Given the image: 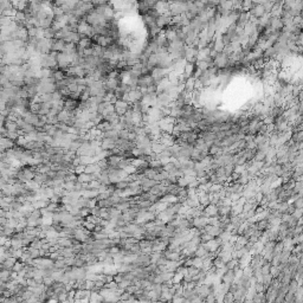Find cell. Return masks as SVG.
I'll list each match as a JSON object with an SVG mask.
<instances>
[{
    "mask_svg": "<svg viewBox=\"0 0 303 303\" xmlns=\"http://www.w3.org/2000/svg\"><path fill=\"white\" fill-rule=\"evenodd\" d=\"M196 64H191V63H186L185 69H184V75L186 76L187 78L189 77H193L194 75V71H196Z\"/></svg>",
    "mask_w": 303,
    "mask_h": 303,
    "instance_id": "cell-18",
    "label": "cell"
},
{
    "mask_svg": "<svg viewBox=\"0 0 303 303\" xmlns=\"http://www.w3.org/2000/svg\"><path fill=\"white\" fill-rule=\"evenodd\" d=\"M169 14L171 17H176L186 11V1H172L169 2Z\"/></svg>",
    "mask_w": 303,
    "mask_h": 303,
    "instance_id": "cell-1",
    "label": "cell"
},
{
    "mask_svg": "<svg viewBox=\"0 0 303 303\" xmlns=\"http://www.w3.org/2000/svg\"><path fill=\"white\" fill-rule=\"evenodd\" d=\"M160 277H161V280H162V283H165L167 281H171L172 280V277H173V275L174 273H171V271H165V273H159Z\"/></svg>",
    "mask_w": 303,
    "mask_h": 303,
    "instance_id": "cell-25",
    "label": "cell"
},
{
    "mask_svg": "<svg viewBox=\"0 0 303 303\" xmlns=\"http://www.w3.org/2000/svg\"><path fill=\"white\" fill-rule=\"evenodd\" d=\"M194 83H196V78L194 77H189L186 79V82L184 84L185 87V91L188 92V94H192L194 91Z\"/></svg>",
    "mask_w": 303,
    "mask_h": 303,
    "instance_id": "cell-17",
    "label": "cell"
},
{
    "mask_svg": "<svg viewBox=\"0 0 303 303\" xmlns=\"http://www.w3.org/2000/svg\"><path fill=\"white\" fill-rule=\"evenodd\" d=\"M199 269H197V268H194V266H188L187 268V275L188 276H191V277H194L196 275H198L199 273Z\"/></svg>",
    "mask_w": 303,
    "mask_h": 303,
    "instance_id": "cell-40",
    "label": "cell"
},
{
    "mask_svg": "<svg viewBox=\"0 0 303 303\" xmlns=\"http://www.w3.org/2000/svg\"><path fill=\"white\" fill-rule=\"evenodd\" d=\"M198 186H199V182H198V179L196 181L191 182L188 184V186H187V188H198Z\"/></svg>",
    "mask_w": 303,
    "mask_h": 303,
    "instance_id": "cell-51",
    "label": "cell"
},
{
    "mask_svg": "<svg viewBox=\"0 0 303 303\" xmlns=\"http://www.w3.org/2000/svg\"><path fill=\"white\" fill-rule=\"evenodd\" d=\"M166 149V147L164 146V144L159 143V142H156V141H152V152L153 153H155V154H160L162 151H165Z\"/></svg>",
    "mask_w": 303,
    "mask_h": 303,
    "instance_id": "cell-20",
    "label": "cell"
},
{
    "mask_svg": "<svg viewBox=\"0 0 303 303\" xmlns=\"http://www.w3.org/2000/svg\"><path fill=\"white\" fill-rule=\"evenodd\" d=\"M201 244H203V246H204L205 250L207 251V252H217L220 249V245L217 243L216 238H213V239H211V240H208V242L206 243H201Z\"/></svg>",
    "mask_w": 303,
    "mask_h": 303,
    "instance_id": "cell-8",
    "label": "cell"
},
{
    "mask_svg": "<svg viewBox=\"0 0 303 303\" xmlns=\"http://www.w3.org/2000/svg\"><path fill=\"white\" fill-rule=\"evenodd\" d=\"M297 288H298L297 282L294 281V280H291V282L288 284V293L289 294H293V295H294V294L296 293V290H297Z\"/></svg>",
    "mask_w": 303,
    "mask_h": 303,
    "instance_id": "cell-24",
    "label": "cell"
},
{
    "mask_svg": "<svg viewBox=\"0 0 303 303\" xmlns=\"http://www.w3.org/2000/svg\"><path fill=\"white\" fill-rule=\"evenodd\" d=\"M249 20H250V13L249 12H240V14L238 17V20H237L236 24L244 27V25L246 23H249Z\"/></svg>",
    "mask_w": 303,
    "mask_h": 303,
    "instance_id": "cell-16",
    "label": "cell"
},
{
    "mask_svg": "<svg viewBox=\"0 0 303 303\" xmlns=\"http://www.w3.org/2000/svg\"><path fill=\"white\" fill-rule=\"evenodd\" d=\"M239 265V262H238V259H235V258H232L231 261H228L226 264H225V268H226V270H233L236 266H238Z\"/></svg>",
    "mask_w": 303,
    "mask_h": 303,
    "instance_id": "cell-23",
    "label": "cell"
},
{
    "mask_svg": "<svg viewBox=\"0 0 303 303\" xmlns=\"http://www.w3.org/2000/svg\"><path fill=\"white\" fill-rule=\"evenodd\" d=\"M303 242V235L302 233H300V235H295L293 238H291V243H293V245L295 246L297 244H301Z\"/></svg>",
    "mask_w": 303,
    "mask_h": 303,
    "instance_id": "cell-32",
    "label": "cell"
},
{
    "mask_svg": "<svg viewBox=\"0 0 303 303\" xmlns=\"http://www.w3.org/2000/svg\"><path fill=\"white\" fill-rule=\"evenodd\" d=\"M149 256H151V263H156L159 258L162 256V252H152Z\"/></svg>",
    "mask_w": 303,
    "mask_h": 303,
    "instance_id": "cell-38",
    "label": "cell"
},
{
    "mask_svg": "<svg viewBox=\"0 0 303 303\" xmlns=\"http://www.w3.org/2000/svg\"><path fill=\"white\" fill-rule=\"evenodd\" d=\"M270 268H271V264L269 262H265L263 266L261 268V271H262V275H268L270 273Z\"/></svg>",
    "mask_w": 303,
    "mask_h": 303,
    "instance_id": "cell-37",
    "label": "cell"
},
{
    "mask_svg": "<svg viewBox=\"0 0 303 303\" xmlns=\"http://www.w3.org/2000/svg\"><path fill=\"white\" fill-rule=\"evenodd\" d=\"M2 12H4V11H2L1 8H0V17H2Z\"/></svg>",
    "mask_w": 303,
    "mask_h": 303,
    "instance_id": "cell-54",
    "label": "cell"
},
{
    "mask_svg": "<svg viewBox=\"0 0 303 303\" xmlns=\"http://www.w3.org/2000/svg\"><path fill=\"white\" fill-rule=\"evenodd\" d=\"M225 168V176H231V174L233 173V169H235V165H232V164H228L226 166H224Z\"/></svg>",
    "mask_w": 303,
    "mask_h": 303,
    "instance_id": "cell-35",
    "label": "cell"
},
{
    "mask_svg": "<svg viewBox=\"0 0 303 303\" xmlns=\"http://www.w3.org/2000/svg\"><path fill=\"white\" fill-rule=\"evenodd\" d=\"M246 167H248V165L245 164V165H239V166H235V169H233V172L235 173H237V174H242V173H244L245 171H246Z\"/></svg>",
    "mask_w": 303,
    "mask_h": 303,
    "instance_id": "cell-39",
    "label": "cell"
},
{
    "mask_svg": "<svg viewBox=\"0 0 303 303\" xmlns=\"http://www.w3.org/2000/svg\"><path fill=\"white\" fill-rule=\"evenodd\" d=\"M290 256H291V251L283 250L280 253V263H282V264H285V263H288V261H289V258H290Z\"/></svg>",
    "mask_w": 303,
    "mask_h": 303,
    "instance_id": "cell-21",
    "label": "cell"
},
{
    "mask_svg": "<svg viewBox=\"0 0 303 303\" xmlns=\"http://www.w3.org/2000/svg\"><path fill=\"white\" fill-rule=\"evenodd\" d=\"M216 301H217V300H216V295H214L213 293L208 294V295L205 297V300H204L205 303H216Z\"/></svg>",
    "mask_w": 303,
    "mask_h": 303,
    "instance_id": "cell-42",
    "label": "cell"
},
{
    "mask_svg": "<svg viewBox=\"0 0 303 303\" xmlns=\"http://www.w3.org/2000/svg\"><path fill=\"white\" fill-rule=\"evenodd\" d=\"M169 69H164V68H154L151 71V76L154 81V83L158 84L164 78H167L169 75Z\"/></svg>",
    "mask_w": 303,
    "mask_h": 303,
    "instance_id": "cell-2",
    "label": "cell"
},
{
    "mask_svg": "<svg viewBox=\"0 0 303 303\" xmlns=\"http://www.w3.org/2000/svg\"><path fill=\"white\" fill-rule=\"evenodd\" d=\"M288 206H289V204L287 203V201H283V203H278V208H277V211H278L281 214H284V213H287Z\"/></svg>",
    "mask_w": 303,
    "mask_h": 303,
    "instance_id": "cell-29",
    "label": "cell"
},
{
    "mask_svg": "<svg viewBox=\"0 0 303 303\" xmlns=\"http://www.w3.org/2000/svg\"><path fill=\"white\" fill-rule=\"evenodd\" d=\"M296 208L294 207V205L293 204H290L288 206V210H287V214H289V216H291L293 213H294V211H295Z\"/></svg>",
    "mask_w": 303,
    "mask_h": 303,
    "instance_id": "cell-52",
    "label": "cell"
},
{
    "mask_svg": "<svg viewBox=\"0 0 303 303\" xmlns=\"http://www.w3.org/2000/svg\"><path fill=\"white\" fill-rule=\"evenodd\" d=\"M221 188H223V185H220V184H212V186H211V188L208 191V193H219Z\"/></svg>",
    "mask_w": 303,
    "mask_h": 303,
    "instance_id": "cell-36",
    "label": "cell"
},
{
    "mask_svg": "<svg viewBox=\"0 0 303 303\" xmlns=\"http://www.w3.org/2000/svg\"><path fill=\"white\" fill-rule=\"evenodd\" d=\"M176 185L179 186V187H182V188H187V186H188V182L186 181V179L182 176V178H179L178 179V181H176Z\"/></svg>",
    "mask_w": 303,
    "mask_h": 303,
    "instance_id": "cell-41",
    "label": "cell"
},
{
    "mask_svg": "<svg viewBox=\"0 0 303 303\" xmlns=\"http://www.w3.org/2000/svg\"><path fill=\"white\" fill-rule=\"evenodd\" d=\"M249 13H250V15H252V17L259 19V18H262V17L265 14V10L259 2H252L250 10H249Z\"/></svg>",
    "mask_w": 303,
    "mask_h": 303,
    "instance_id": "cell-4",
    "label": "cell"
},
{
    "mask_svg": "<svg viewBox=\"0 0 303 303\" xmlns=\"http://www.w3.org/2000/svg\"><path fill=\"white\" fill-rule=\"evenodd\" d=\"M116 140H113V139H102L101 141V148L103 151H113L114 148H116V143H115Z\"/></svg>",
    "mask_w": 303,
    "mask_h": 303,
    "instance_id": "cell-13",
    "label": "cell"
},
{
    "mask_svg": "<svg viewBox=\"0 0 303 303\" xmlns=\"http://www.w3.org/2000/svg\"><path fill=\"white\" fill-rule=\"evenodd\" d=\"M265 154H266V152L259 151V149H257L256 154H255V158H253V161H264Z\"/></svg>",
    "mask_w": 303,
    "mask_h": 303,
    "instance_id": "cell-28",
    "label": "cell"
},
{
    "mask_svg": "<svg viewBox=\"0 0 303 303\" xmlns=\"http://www.w3.org/2000/svg\"><path fill=\"white\" fill-rule=\"evenodd\" d=\"M203 231L206 232V233H208L210 236H212L213 238H216V237H218V236L223 232V230L218 226H212V225H206V226L203 228Z\"/></svg>",
    "mask_w": 303,
    "mask_h": 303,
    "instance_id": "cell-12",
    "label": "cell"
},
{
    "mask_svg": "<svg viewBox=\"0 0 303 303\" xmlns=\"http://www.w3.org/2000/svg\"><path fill=\"white\" fill-rule=\"evenodd\" d=\"M67 43L62 39H52V45H51V51L53 52H64Z\"/></svg>",
    "mask_w": 303,
    "mask_h": 303,
    "instance_id": "cell-10",
    "label": "cell"
},
{
    "mask_svg": "<svg viewBox=\"0 0 303 303\" xmlns=\"http://www.w3.org/2000/svg\"><path fill=\"white\" fill-rule=\"evenodd\" d=\"M184 301H185L184 297H173L171 303H184Z\"/></svg>",
    "mask_w": 303,
    "mask_h": 303,
    "instance_id": "cell-49",
    "label": "cell"
},
{
    "mask_svg": "<svg viewBox=\"0 0 303 303\" xmlns=\"http://www.w3.org/2000/svg\"><path fill=\"white\" fill-rule=\"evenodd\" d=\"M153 303H167V302H162V301H154Z\"/></svg>",
    "mask_w": 303,
    "mask_h": 303,
    "instance_id": "cell-53",
    "label": "cell"
},
{
    "mask_svg": "<svg viewBox=\"0 0 303 303\" xmlns=\"http://www.w3.org/2000/svg\"><path fill=\"white\" fill-rule=\"evenodd\" d=\"M114 106H115V113L117 114L119 116H123L126 114V111L131 107V104L126 102V101H123V99H120V101H116Z\"/></svg>",
    "mask_w": 303,
    "mask_h": 303,
    "instance_id": "cell-5",
    "label": "cell"
},
{
    "mask_svg": "<svg viewBox=\"0 0 303 303\" xmlns=\"http://www.w3.org/2000/svg\"><path fill=\"white\" fill-rule=\"evenodd\" d=\"M198 182L199 185H205L208 182V176H205V178H198Z\"/></svg>",
    "mask_w": 303,
    "mask_h": 303,
    "instance_id": "cell-50",
    "label": "cell"
},
{
    "mask_svg": "<svg viewBox=\"0 0 303 303\" xmlns=\"http://www.w3.org/2000/svg\"><path fill=\"white\" fill-rule=\"evenodd\" d=\"M256 208H252V210H250L249 212H246L245 213V218H246V220L249 219V218H251V217H253L255 214H256V211H255Z\"/></svg>",
    "mask_w": 303,
    "mask_h": 303,
    "instance_id": "cell-47",
    "label": "cell"
},
{
    "mask_svg": "<svg viewBox=\"0 0 303 303\" xmlns=\"http://www.w3.org/2000/svg\"><path fill=\"white\" fill-rule=\"evenodd\" d=\"M207 251L205 250V248L203 246V244H200L199 246L197 248V250H196V252H194V257H199V258H203V256H204L205 253H206Z\"/></svg>",
    "mask_w": 303,
    "mask_h": 303,
    "instance_id": "cell-27",
    "label": "cell"
},
{
    "mask_svg": "<svg viewBox=\"0 0 303 303\" xmlns=\"http://www.w3.org/2000/svg\"><path fill=\"white\" fill-rule=\"evenodd\" d=\"M192 266H194V268H197L199 270H201V268H203V259L199 257H193L192 258Z\"/></svg>",
    "mask_w": 303,
    "mask_h": 303,
    "instance_id": "cell-26",
    "label": "cell"
},
{
    "mask_svg": "<svg viewBox=\"0 0 303 303\" xmlns=\"http://www.w3.org/2000/svg\"><path fill=\"white\" fill-rule=\"evenodd\" d=\"M4 128L6 129V131H10V133H18L19 131L17 122L11 121V120H6L5 124H4Z\"/></svg>",
    "mask_w": 303,
    "mask_h": 303,
    "instance_id": "cell-15",
    "label": "cell"
},
{
    "mask_svg": "<svg viewBox=\"0 0 303 303\" xmlns=\"http://www.w3.org/2000/svg\"><path fill=\"white\" fill-rule=\"evenodd\" d=\"M231 232H227V231H223L221 233H220L218 237H219L220 239L223 240V243H226V242H228L230 240V237H231Z\"/></svg>",
    "mask_w": 303,
    "mask_h": 303,
    "instance_id": "cell-34",
    "label": "cell"
},
{
    "mask_svg": "<svg viewBox=\"0 0 303 303\" xmlns=\"http://www.w3.org/2000/svg\"><path fill=\"white\" fill-rule=\"evenodd\" d=\"M182 280H184V275H182V273H174L173 277H172L173 284H179V283H181L182 282Z\"/></svg>",
    "mask_w": 303,
    "mask_h": 303,
    "instance_id": "cell-30",
    "label": "cell"
},
{
    "mask_svg": "<svg viewBox=\"0 0 303 303\" xmlns=\"http://www.w3.org/2000/svg\"><path fill=\"white\" fill-rule=\"evenodd\" d=\"M294 218H296V219H300V218H302V208H296L295 211H294V213L291 214Z\"/></svg>",
    "mask_w": 303,
    "mask_h": 303,
    "instance_id": "cell-45",
    "label": "cell"
},
{
    "mask_svg": "<svg viewBox=\"0 0 303 303\" xmlns=\"http://www.w3.org/2000/svg\"><path fill=\"white\" fill-rule=\"evenodd\" d=\"M255 290H256V293H265L264 285L262 283H256L255 284Z\"/></svg>",
    "mask_w": 303,
    "mask_h": 303,
    "instance_id": "cell-46",
    "label": "cell"
},
{
    "mask_svg": "<svg viewBox=\"0 0 303 303\" xmlns=\"http://www.w3.org/2000/svg\"><path fill=\"white\" fill-rule=\"evenodd\" d=\"M281 273H282V271H281V269L278 265H277V266H271V268H270V275L273 276V278H277V276H278Z\"/></svg>",
    "mask_w": 303,
    "mask_h": 303,
    "instance_id": "cell-33",
    "label": "cell"
},
{
    "mask_svg": "<svg viewBox=\"0 0 303 303\" xmlns=\"http://www.w3.org/2000/svg\"><path fill=\"white\" fill-rule=\"evenodd\" d=\"M227 63H228V56H226L225 53L223 52L217 53V56L213 58V65H214V68H217L218 70L226 68Z\"/></svg>",
    "mask_w": 303,
    "mask_h": 303,
    "instance_id": "cell-3",
    "label": "cell"
},
{
    "mask_svg": "<svg viewBox=\"0 0 303 303\" xmlns=\"http://www.w3.org/2000/svg\"><path fill=\"white\" fill-rule=\"evenodd\" d=\"M214 174H216V176H218V178L224 176V175H225V168H224V167H218V168L216 169Z\"/></svg>",
    "mask_w": 303,
    "mask_h": 303,
    "instance_id": "cell-43",
    "label": "cell"
},
{
    "mask_svg": "<svg viewBox=\"0 0 303 303\" xmlns=\"http://www.w3.org/2000/svg\"><path fill=\"white\" fill-rule=\"evenodd\" d=\"M167 262H168V261H167L166 258L164 257V256H161V257L159 258V261H158V262H156L155 264H156V265H166Z\"/></svg>",
    "mask_w": 303,
    "mask_h": 303,
    "instance_id": "cell-48",
    "label": "cell"
},
{
    "mask_svg": "<svg viewBox=\"0 0 303 303\" xmlns=\"http://www.w3.org/2000/svg\"><path fill=\"white\" fill-rule=\"evenodd\" d=\"M293 205H294V207H295V208H302L303 207V199L302 198L296 199L295 201L293 203Z\"/></svg>",
    "mask_w": 303,
    "mask_h": 303,
    "instance_id": "cell-44",
    "label": "cell"
},
{
    "mask_svg": "<svg viewBox=\"0 0 303 303\" xmlns=\"http://www.w3.org/2000/svg\"><path fill=\"white\" fill-rule=\"evenodd\" d=\"M76 181L81 182V184H89L90 181H92V175L82 173V174L77 175V180Z\"/></svg>",
    "mask_w": 303,
    "mask_h": 303,
    "instance_id": "cell-19",
    "label": "cell"
},
{
    "mask_svg": "<svg viewBox=\"0 0 303 303\" xmlns=\"http://www.w3.org/2000/svg\"><path fill=\"white\" fill-rule=\"evenodd\" d=\"M169 5L171 4L167 2V1H156L155 6H154V10L158 12L159 15H164V14L171 15L169 14Z\"/></svg>",
    "mask_w": 303,
    "mask_h": 303,
    "instance_id": "cell-6",
    "label": "cell"
},
{
    "mask_svg": "<svg viewBox=\"0 0 303 303\" xmlns=\"http://www.w3.org/2000/svg\"><path fill=\"white\" fill-rule=\"evenodd\" d=\"M233 282H235V273H233V270H227L221 277V283L231 285Z\"/></svg>",
    "mask_w": 303,
    "mask_h": 303,
    "instance_id": "cell-14",
    "label": "cell"
},
{
    "mask_svg": "<svg viewBox=\"0 0 303 303\" xmlns=\"http://www.w3.org/2000/svg\"><path fill=\"white\" fill-rule=\"evenodd\" d=\"M212 263H213V266H216L217 269H221V268H225V263L220 259L219 257H216L212 261Z\"/></svg>",
    "mask_w": 303,
    "mask_h": 303,
    "instance_id": "cell-31",
    "label": "cell"
},
{
    "mask_svg": "<svg viewBox=\"0 0 303 303\" xmlns=\"http://www.w3.org/2000/svg\"><path fill=\"white\" fill-rule=\"evenodd\" d=\"M207 219H208V218L203 217V216L197 217V218H193V219H192V227H194V228H197V230H203V228L207 225Z\"/></svg>",
    "mask_w": 303,
    "mask_h": 303,
    "instance_id": "cell-9",
    "label": "cell"
},
{
    "mask_svg": "<svg viewBox=\"0 0 303 303\" xmlns=\"http://www.w3.org/2000/svg\"><path fill=\"white\" fill-rule=\"evenodd\" d=\"M152 84H154V81H153L151 75L140 76L137 79V87L139 88H148Z\"/></svg>",
    "mask_w": 303,
    "mask_h": 303,
    "instance_id": "cell-7",
    "label": "cell"
},
{
    "mask_svg": "<svg viewBox=\"0 0 303 303\" xmlns=\"http://www.w3.org/2000/svg\"><path fill=\"white\" fill-rule=\"evenodd\" d=\"M290 140L293 142H297V143H301L303 140V130L302 131H296V133H293L291 134V137Z\"/></svg>",
    "mask_w": 303,
    "mask_h": 303,
    "instance_id": "cell-22",
    "label": "cell"
},
{
    "mask_svg": "<svg viewBox=\"0 0 303 303\" xmlns=\"http://www.w3.org/2000/svg\"><path fill=\"white\" fill-rule=\"evenodd\" d=\"M266 29H270L271 31H278L283 29V23L281 18H270V22Z\"/></svg>",
    "mask_w": 303,
    "mask_h": 303,
    "instance_id": "cell-11",
    "label": "cell"
}]
</instances>
